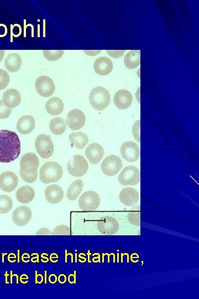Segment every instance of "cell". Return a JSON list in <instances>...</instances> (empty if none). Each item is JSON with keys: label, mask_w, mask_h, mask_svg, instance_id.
Returning a JSON list of instances; mask_svg holds the SVG:
<instances>
[{"label": "cell", "mask_w": 199, "mask_h": 299, "mask_svg": "<svg viewBox=\"0 0 199 299\" xmlns=\"http://www.w3.org/2000/svg\"><path fill=\"white\" fill-rule=\"evenodd\" d=\"M46 110L50 115H60L64 110V103L60 98L58 97L52 98L47 102Z\"/></svg>", "instance_id": "obj_24"}, {"label": "cell", "mask_w": 199, "mask_h": 299, "mask_svg": "<svg viewBox=\"0 0 199 299\" xmlns=\"http://www.w3.org/2000/svg\"><path fill=\"white\" fill-rule=\"evenodd\" d=\"M85 155L92 164L97 165L104 155V150L100 144L93 143L86 149Z\"/></svg>", "instance_id": "obj_17"}, {"label": "cell", "mask_w": 199, "mask_h": 299, "mask_svg": "<svg viewBox=\"0 0 199 299\" xmlns=\"http://www.w3.org/2000/svg\"><path fill=\"white\" fill-rule=\"evenodd\" d=\"M49 129L54 135H62L66 129V121L61 117H55L50 122Z\"/></svg>", "instance_id": "obj_29"}, {"label": "cell", "mask_w": 199, "mask_h": 299, "mask_svg": "<svg viewBox=\"0 0 199 299\" xmlns=\"http://www.w3.org/2000/svg\"><path fill=\"white\" fill-rule=\"evenodd\" d=\"M22 60L19 54L12 53L8 54L4 61V66L10 72L19 71L21 67Z\"/></svg>", "instance_id": "obj_26"}, {"label": "cell", "mask_w": 199, "mask_h": 299, "mask_svg": "<svg viewBox=\"0 0 199 299\" xmlns=\"http://www.w3.org/2000/svg\"><path fill=\"white\" fill-rule=\"evenodd\" d=\"M52 232L51 230L47 228H42L39 229L37 232H36V234L37 235H52Z\"/></svg>", "instance_id": "obj_39"}, {"label": "cell", "mask_w": 199, "mask_h": 299, "mask_svg": "<svg viewBox=\"0 0 199 299\" xmlns=\"http://www.w3.org/2000/svg\"><path fill=\"white\" fill-rule=\"evenodd\" d=\"M19 179L13 172L6 171L0 175V189L6 192H11L17 188Z\"/></svg>", "instance_id": "obj_13"}, {"label": "cell", "mask_w": 199, "mask_h": 299, "mask_svg": "<svg viewBox=\"0 0 199 299\" xmlns=\"http://www.w3.org/2000/svg\"><path fill=\"white\" fill-rule=\"evenodd\" d=\"M64 52L63 50H43V51L44 57L49 61H56L60 60Z\"/></svg>", "instance_id": "obj_32"}, {"label": "cell", "mask_w": 199, "mask_h": 299, "mask_svg": "<svg viewBox=\"0 0 199 299\" xmlns=\"http://www.w3.org/2000/svg\"><path fill=\"white\" fill-rule=\"evenodd\" d=\"M12 110L4 105L2 101H0V119H6L10 116Z\"/></svg>", "instance_id": "obj_36"}, {"label": "cell", "mask_w": 199, "mask_h": 299, "mask_svg": "<svg viewBox=\"0 0 199 299\" xmlns=\"http://www.w3.org/2000/svg\"><path fill=\"white\" fill-rule=\"evenodd\" d=\"M123 167L121 158L112 155L106 157L102 162L101 169L102 173L107 176H114L119 173Z\"/></svg>", "instance_id": "obj_9"}, {"label": "cell", "mask_w": 199, "mask_h": 299, "mask_svg": "<svg viewBox=\"0 0 199 299\" xmlns=\"http://www.w3.org/2000/svg\"><path fill=\"white\" fill-rule=\"evenodd\" d=\"M39 166L38 158L34 153H27L21 158L20 170L25 173H34L37 171Z\"/></svg>", "instance_id": "obj_11"}, {"label": "cell", "mask_w": 199, "mask_h": 299, "mask_svg": "<svg viewBox=\"0 0 199 299\" xmlns=\"http://www.w3.org/2000/svg\"><path fill=\"white\" fill-rule=\"evenodd\" d=\"M63 279L66 280V276H65L64 278H62V274H61L60 276H59L58 280L59 281V282H60L61 284H64V282H63Z\"/></svg>", "instance_id": "obj_40"}, {"label": "cell", "mask_w": 199, "mask_h": 299, "mask_svg": "<svg viewBox=\"0 0 199 299\" xmlns=\"http://www.w3.org/2000/svg\"><path fill=\"white\" fill-rule=\"evenodd\" d=\"M113 67L110 59L106 57H99L94 64L95 72L99 75L102 76L109 75L113 70Z\"/></svg>", "instance_id": "obj_20"}, {"label": "cell", "mask_w": 199, "mask_h": 299, "mask_svg": "<svg viewBox=\"0 0 199 299\" xmlns=\"http://www.w3.org/2000/svg\"><path fill=\"white\" fill-rule=\"evenodd\" d=\"M35 87L40 96L44 98L52 96L56 90L53 80L46 75L38 77L35 81Z\"/></svg>", "instance_id": "obj_10"}, {"label": "cell", "mask_w": 199, "mask_h": 299, "mask_svg": "<svg viewBox=\"0 0 199 299\" xmlns=\"http://www.w3.org/2000/svg\"><path fill=\"white\" fill-rule=\"evenodd\" d=\"M70 228L68 225H60L56 226L52 232V235H70Z\"/></svg>", "instance_id": "obj_35"}, {"label": "cell", "mask_w": 199, "mask_h": 299, "mask_svg": "<svg viewBox=\"0 0 199 299\" xmlns=\"http://www.w3.org/2000/svg\"><path fill=\"white\" fill-rule=\"evenodd\" d=\"M35 196L34 190L30 186H24L17 190L16 193L17 200L21 203H29L33 201Z\"/></svg>", "instance_id": "obj_23"}, {"label": "cell", "mask_w": 199, "mask_h": 299, "mask_svg": "<svg viewBox=\"0 0 199 299\" xmlns=\"http://www.w3.org/2000/svg\"><path fill=\"white\" fill-rule=\"evenodd\" d=\"M133 134L135 140L140 143V139H141V137H140V120L135 122L133 125Z\"/></svg>", "instance_id": "obj_37"}, {"label": "cell", "mask_w": 199, "mask_h": 299, "mask_svg": "<svg viewBox=\"0 0 199 299\" xmlns=\"http://www.w3.org/2000/svg\"><path fill=\"white\" fill-rule=\"evenodd\" d=\"M86 122L84 113L79 110H73L67 114L66 123L72 130H78L83 128Z\"/></svg>", "instance_id": "obj_12"}, {"label": "cell", "mask_w": 199, "mask_h": 299, "mask_svg": "<svg viewBox=\"0 0 199 299\" xmlns=\"http://www.w3.org/2000/svg\"><path fill=\"white\" fill-rule=\"evenodd\" d=\"M2 102L9 108H14L19 106L21 102L20 92L15 89H9L3 94Z\"/></svg>", "instance_id": "obj_21"}, {"label": "cell", "mask_w": 199, "mask_h": 299, "mask_svg": "<svg viewBox=\"0 0 199 299\" xmlns=\"http://www.w3.org/2000/svg\"><path fill=\"white\" fill-rule=\"evenodd\" d=\"M33 216L30 208L26 206L16 208L12 213V219L16 225L23 226L28 224Z\"/></svg>", "instance_id": "obj_14"}, {"label": "cell", "mask_w": 199, "mask_h": 299, "mask_svg": "<svg viewBox=\"0 0 199 299\" xmlns=\"http://www.w3.org/2000/svg\"><path fill=\"white\" fill-rule=\"evenodd\" d=\"M74 234L119 235L120 222L114 216L103 214L86 216L82 221H72Z\"/></svg>", "instance_id": "obj_1"}, {"label": "cell", "mask_w": 199, "mask_h": 299, "mask_svg": "<svg viewBox=\"0 0 199 299\" xmlns=\"http://www.w3.org/2000/svg\"><path fill=\"white\" fill-rule=\"evenodd\" d=\"M122 157L129 162H135L140 157V149L136 144L133 142H127L123 144L120 149Z\"/></svg>", "instance_id": "obj_15"}, {"label": "cell", "mask_w": 199, "mask_h": 299, "mask_svg": "<svg viewBox=\"0 0 199 299\" xmlns=\"http://www.w3.org/2000/svg\"><path fill=\"white\" fill-rule=\"evenodd\" d=\"M21 142L19 136L13 131L0 130V162L10 163L19 157Z\"/></svg>", "instance_id": "obj_2"}, {"label": "cell", "mask_w": 199, "mask_h": 299, "mask_svg": "<svg viewBox=\"0 0 199 299\" xmlns=\"http://www.w3.org/2000/svg\"><path fill=\"white\" fill-rule=\"evenodd\" d=\"M133 101L132 94L126 90H120L117 92L114 98L115 105L121 110L129 108Z\"/></svg>", "instance_id": "obj_18"}, {"label": "cell", "mask_w": 199, "mask_h": 299, "mask_svg": "<svg viewBox=\"0 0 199 299\" xmlns=\"http://www.w3.org/2000/svg\"><path fill=\"white\" fill-rule=\"evenodd\" d=\"M4 51H3V50H0V62H1L4 56Z\"/></svg>", "instance_id": "obj_41"}, {"label": "cell", "mask_w": 199, "mask_h": 299, "mask_svg": "<svg viewBox=\"0 0 199 299\" xmlns=\"http://www.w3.org/2000/svg\"><path fill=\"white\" fill-rule=\"evenodd\" d=\"M110 101V93L105 88L97 87L90 92L89 101L92 107L96 110H105L109 106Z\"/></svg>", "instance_id": "obj_4"}, {"label": "cell", "mask_w": 199, "mask_h": 299, "mask_svg": "<svg viewBox=\"0 0 199 299\" xmlns=\"http://www.w3.org/2000/svg\"><path fill=\"white\" fill-rule=\"evenodd\" d=\"M13 207L12 198L5 194L0 195V214H6L10 212Z\"/></svg>", "instance_id": "obj_30"}, {"label": "cell", "mask_w": 199, "mask_h": 299, "mask_svg": "<svg viewBox=\"0 0 199 299\" xmlns=\"http://www.w3.org/2000/svg\"><path fill=\"white\" fill-rule=\"evenodd\" d=\"M63 170L62 166L56 162H48L41 167L39 178L45 184L57 183L62 178Z\"/></svg>", "instance_id": "obj_3"}, {"label": "cell", "mask_w": 199, "mask_h": 299, "mask_svg": "<svg viewBox=\"0 0 199 299\" xmlns=\"http://www.w3.org/2000/svg\"><path fill=\"white\" fill-rule=\"evenodd\" d=\"M119 198L124 205L133 207L138 202L139 196L136 189L132 187H126L121 190Z\"/></svg>", "instance_id": "obj_16"}, {"label": "cell", "mask_w": 199, "mask_h": 299, "mask_svg": "<svg viewBox=\"0 0 199 299\" xmlns=\"http://www.w3.org/2000/svg\"><path fill=\"white\" fill-rule=\"evenodd\" d=\"M36 150L44 159L51 157L54 152V145L51 138L46 134L38 136L35 141Z\"/></svg>", "instance_id": "obj_6"}, {"label": "cell", "mask_w": 199, "mask_h": 299, "mask_svg": "<svg viewBox=\"0 0 199 299\" xmlns=\"http://www.w3.org/2000/svg\"><path fill=\"white\" fill-rule=\"evenodd\" d=\"M35 121L33 116L25 115L21 117L16 124L17 130L23 135L33 132L35 128Z\"/></svg>", "instance_id": "obj_22"}, {"label": "cell", "mask_w": 199, "mask_h": 299, "mask_svg": "<svg viewBox=\"0 0 199 299\" xmlns=\"http://www.w3.org/2000/svg\"><path fill=\"white\" fill-rule=\"evenodd\" d=\"M88 169V163L83 156L74 155L72 156L67 162V171L71 176L75 178L85 175L87 174Z\"/></svg>", "instance_id": "obj_5"}, {"label": "cell", "mask_w": 199, "mask_h": 299, "mask_svg": "<svg viewBox=\"0 0 199 299\" xmlns=\"http://www.w3.org/2000/svg\"><path fill=\"white\" fill-rule=\"evenodd\" d=\"M20 174L22 179L25 182L29 184H32L35 182L36 180H37L38 178L37 171L35 172L34 173L29 174L24 173V171H22L20 170Z\"/></svg>", "instance_id": "obj_34"}, {"label": "cell", "mask_w": 199, "mask_h": 299, "mask_svg": "<svg viewBox=\"0 0 199 299\" xmlns=\"http://www.w3.org/2000/svg\"><path fill=\"white\" fill-rule=\"evenodd\" d=\"M140 171L134 166H127L118 177L119 183L123 186H135L140 182Z\"/></svg>", "instance_id": "obj_8"}, {"label": "cell", "mask_w": 199, "mask_h": 299, "mask_svg": "<svg viewBox=\"0 0 199 299\" xmlns=\"http://www.w3.org/2000/svg\"><path fill=\"white\" fill-rule=\"evenodd\" d=\"M45 197L51 204L60 203L64 198V191L60 186L50 185L45 190Z\"/></svg>", "instance_id": "obj_19"}, {"label": "cell", "mask_w": 199, "mask_h": 299, "mask_svg": "<svg viewBox=\"0 0 199 299\" xmlns=\"http://www.w3.org/2000/svg\"><path fill=\"white\" fill-rule=\"evenodd\" d=\"M84 187L83 181L77 180L72 183L67 190L66 196L70 201H75L83 191Z\"/></svg>", "instance_id": "obj_28"}, {"label": "cell", "mask_w": 199, "mask_h": 299, "mask_svg": "<svg viewBox=\"0 0 199 299\" xmlns=\"http://www.w3.org/2000/svg\"><path fill=\"white\" fill-rule=\"evenodd\" d=\"M134 209L133 212H129L127 214V221L131 225L135 226H139L141 225V221H140V216H141V212H140L139 206L135 207Z\"/></svg>", "instance_id": "obj_31"}, {"label": "cell", "mask_w": 199, "mask_h": 299, "mask_svg": "<svg viewBox=\"0 0 199 299\" xmlns=\"http://www.w3.org/2000/svg\"><path fill=\"white\" fill-rule=\"evenodd\" d=\"M10 82V76L7 72L2 69H0V90L7 88Z\"/></svg>", "instance_id": "obj_33"}, {"label": "cell", "mask_w": 199, "mask_h": 299, "mask_svg": "<svg viewBox=\"0 0 199 299\" xmlns=\"http://www.w3.org/2000/svg\"><path fill=\"white\" fill-rule=\"evenodd\" d=\"M78 203L81 211H94L98 209L100 204V198L97 192L89 191L81 196Z\"/></svg>", "instance_id": "obj_7"}, {"label": "cell", "mask_w": 199, "mask_h": 299, "mask_svg": "<svg viewBox=\"0 0 199 299\" xmlns=\"http://www.w3.org/2000/svg\"><path fill=\"white\" fill-rule=\"evenodd\" d=\"M125 52V50L124 51V50H122V51H120V50H119V51H113V50L107 51V53L108 55L114 58H119L121 56H123Z\"/></svg>", "instance_id": "obj_38"}, {"label": "cell", "mask_w": 199, "mask_h": 299, "mask_svg": "<svg viewBox=\"0 0 199 299\" xmlns=\"http://www.w3.org/2000/svg\"><path fill=\"white\" fill-rule=\"evenodd\" d=\"M69 140L72 144L79 149H84L89 142L88 135L83 132L71 133L69 136Z\"/></svg>", "instance_id": "obj_27"}, {"label": "cell", "mask_w": 199, "mask_h": 299, "mask_svg": "<svg viewBox=\"0 0 199 299\" xmlns=\"http://www.w3.org/2000/svg\"><path fill=\"white\" fill-rule=\"evenodd\" d=\"M125 65L128 69H134L141 63V51L131 50L127 53L124 58Z\"/></svg>", "instance_id": "obj_25"}]
</instances>
